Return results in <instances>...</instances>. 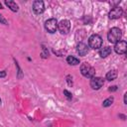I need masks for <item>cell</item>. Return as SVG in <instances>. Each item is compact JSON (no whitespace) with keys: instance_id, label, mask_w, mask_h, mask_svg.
Masks as SVG:
<instances>
[{"instance_id":"1","label":"cell","mask_w":127,"mask_h":127,"mask_svg":"<svg viewBox=\"0 0 127 127\" xmlns=\"http://www.w3.org/2000/svg\"><path fill=\"white\" fill-rule=\"evenodd\" d=\"M122 37V32L119 28H111L110 31L107 34V39L111 44H116L117 42H119L121 40Z\"/></svg>"},{"instance_id":"22","label":"cell","mask_w":127,"mask_h":127,"mask_svg":"<svg viewBox=\"0 0 127 127\" xmlns=\"http://www.w3.org/2000/svg\"><path fill=\"white\" fill-rule=\"evenodd\" d=\"M0 9H3V8H2V5H1V3H0Z\"/></svg>"},{"instance_id":"5","label":"cell","mask_w":127,"mask_h":127,"mask_svg":"<svg viewBox=\"0 0 127 127\" xmlns=\"http://www.w3.org/2000/svg\"><path fill=\"white\" fill-rule=\"evenodd\" d=\"M58 29L62 34H67L70 30V22L68 20H62L58 23Z\"/></svg>"},{"instance_id":"18","label":"cell","mask_w":127,"mask_h":127,"mask_svg":"<svg viewBox=\"0 0 127 127\" xmlns=\"http://www.w3.org/2000/svg\"><path fill=\"white\" fill-rule=\"evenodd\" d=\"M43 51H44V52H43V54H42V57L45 59V58L48 57V52H46V49H45V48H43Z\"/></svg>"},{"instance_id":"20","label":"cell","mask_w":127,"mask_h":127,"mask_svg":"<svg viewBox=\"0 0 127 127\" xmlns=\"http://www.w3.org/2000/svg\"><path fill=\"white\" fill-rule=\"evenodd\" d=\"M115 90H117V86L116 85H113V86H111L109 88V91H115Z\"/></svg>"},{"instance_id":"19","label":"cell","mask_w":127,"mask_h":127,"mask_svg":"<svg viewBox=\"0 0 127 127\" xmlns=\"http://www.w3.org/2000/svg\"><path fill=\"white\" fill-rule=\"evenodd\" d=\"M66 78H67V83H68V85H72V81H70V79H72V78L70 77V75H67Z\"/></svg>"},{"instance_id":"11","label":"cell","mask_w":127,"mask_h":127,"mask_svg":"<svg viewBox=\"0 0 127 127\" xmlns=\"http://www.w3.org/2000/svg\"><path fill=\"white\" fill-rule=\"evenodd\" d=\"M111 54V48L110 47H103L99 50V56L101 58H106Z\"/></svg>"},{"instance_id":"7","label":"cell","mask_w":127,"mask_h":127,"mask_svg":"<svg viewBox=\"0 0 127 127\" xmlns=\"http://www.w3.org/2000/svg\"><path fill=\"white\" fill-rule=\"evenodd\" d=\"M114 50L117 54L119 55H123L126 53V50H127V43L125 41H119L115 44V47H114Z\"/></svg>"},{"instance_id":"4","label":"cell","mask_w":127,"mask_h":127,"mask_svg":"<svg viewBox=\"0 0 127 127\" xmlns=\"http://www.w3.org/2000/svg\"><path fill=\"white\" fill-rule=\"evenodd\" d=\"M45 28L49 33H51V34L55 33L57 31V29H58V21H57V19L51 18V19L47 20L45 22Z\"/></svg>"},{"instance_id":"10","label":"cell","mask_w":127,"mask_h":127,"mask_svg":"<svg viewBox=\"0 0 127 127\" xmlns=\"http://www.w3.org/2000/svg\"><path fill=\"white\" fill-rule=\"evenodd\" d=\"M76 51L80 56H85L88 53V47L84 43H79L76 47Z\"/></svg>"},{"instance_id":"8","label":"cell","mask_w":127,"mask_h":127,"mask_svg":"<svg viewBox=\"0 0 127 127\" xmlns=\"http://www.w3.org/2000/svg\"><path fill=\"white\" fill-rule=\"evenodd\" d=\"M45 10V6H44V2L41 0H36L33 3V11L36 14H42Z\"/></svg>"},{"instance_id":"17","label":"cell","mask_w":127,"mask_h":127,"mask_svg":"<svg viewBox=\"0 0 127 127\" xmlns=\"http://www.w3.org/2000/svg\"><path fill=\"white\" fill-rule=\"evenodd\" d=\"M0 23H2V24H4V25H7V24H8L7 21L5 20V18H4L2 15H0Z\"/></svg>"},{"instance_id":"2","label":"cell","mask_w":127,"mask_h":127,"mask_svg":"<svg viewBox=\"0 0 127 127\" xmlns=\"http://www.w3.org/2000/svg\"><path fill=\"white\" fill-rule=\"evenodd\" d=\"M80 71H81V74L87 78H92L95 74V69L87 63H84L80 65Z\"/></svg>"},{"instance_id":"15","label":"cell","mask_w":127,"mask_h":127,"mask_svg":"<svg viewBox=\"0 0 127 127\" xmlns=\"http://www.w3.org/2000/svg\"><path fill=\"white\" fill-rule=\"evenodd\" d=\"M113 97H108L107 99H105L104 101H103V103H102V105L104 106V107H108V106H110L112 103H113Z\"/></svg>"},{"instance_id":"13","label":"cell","mask_w":127,"mask_h":127,"mask_svg":"<svg viewBox=\"0 0 127 127\" xmlns=\"http://www.w3.org/2000/svg\"><path fill=\"white\" fill-rule=\"evenodd\" d=\"M117 77V70L115 69H112V70H109L107 73H106V79L107 80H114L115 78Z\"/></svg>"},{"instance_id":"14","label":"cell","mask_w":127,"mask_h":127,"mask_svg":"<svg viewBox=\"0 0 127 127\" xmlns=\"http://www.w3.org/2000/svg\"><path fill=\"white\" fill-rule=\"evenodd\" d=\"M66 62H67V64H72V65H76V64H79V60L74 58V57H72V56H68L66 58Z\"/></svg>"},{"instance_id":"9","label":"cell","mask_w":127,"mask_h":127,"mask_svg":"<svg viewBox=\"0 0 127 127\" xmlns=\"http://www.w3.org/2000/svg\"><path fill=\"white\" fill-rule=\"evenodd\" d=\"M123 10L120 7H114L110 12H109V18L110 19H118L122 16Z\"/></svg>"},{"instance_id":"16","label":"cell","mask_w":127,"mask_h":127,"mask_svg":"<svg viewBox=\"0 0 127 127\" xmlns=\"http://www.w3.org/2000/svg\"><path fill=\"white\" fill-rule=\"evenodd\" d=\"M64 93L65 94V96L67 97V99H71V98H72V95H71V93H70L69 91H67L66 89H65V90H64Z\"/></svg>"},{"instance_id":"12","label":"cell","mask_w":127,"mask_h":127,"mask_svg":"<svg viewBox=\"0 0 127 127\" xmlns=\"http://www.w3.org/2000/svg\"><path fill=\"white\" fill-rule=\"evenodd\" d=\"M5 4H6V5L8 6V8H10V10H11V11H13V12H17V11L19 10L18 5H17L14 1L8 0V1H5Z\"/></svg>"},{"instance_id":"3","label":"cell","mask_w":127,"mask_h":127,"mask_svg":"<svg viewBox=\"0 0 127 127\" xmlns=\"http://www.w3.org/2000/svg\"><path fill=\"white\" fill-rule=\"evenodd\" d=\"M88 45H89V47L91 49H94V50L101 48V46H102V39H101V37L99 35H96V34L90 36L89 39H88Z\"/></svg>"},{"instance_id":"23","label":"cell","mask_w":127,"mask_h":127,"mask_svg":"<svg viewBox=\"0 0 127 127\" xmlns=\"http://www.w3.org/2000/svg\"><path fill=\"white\" fill-rule=\"evenodd\" d=\"M0 103H1V99H0Z\"/></svg>"},{"instance_id":"6","label":"cell","mask_w":127,"mask_h":127,"mask_svg":"<svg viewBox=\"0 0 127 127\" xmlns=\"http://www.w3.org/2000/svg\"><path fill=\"white\" fill-rule=\"evenodd\" d=\"M104 84V79L98 76H93L90 79V86L93 89H99L100 87H102V85Z\"/></svg>"},{"instance_id":"21","label":"cell","mask_w":127,"mask_h":127,"mask_svg":"<svg viewBox=\"0 0 127 127\" xmlns=\"http://www.w3.org/2000/svg\"><path fill=\"white\" fill-rule=\"evenodd\" d=\"M6 75V72L5 71H0V77H4Z\"/></svg>"}]
</instances>
